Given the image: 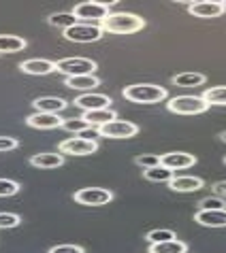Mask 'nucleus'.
Here are the masks:
<instances>
[{
    "label": "nucleus",
    "instance_id": "f257e3e1",
    "mask_svg": "<svg viewBox=\"0 0 226 253\" xmlns=\"http://www.w3.org/2000/svg\"><path fill=\"white\" fill-rule=\"evenodd\" d=\"M101 28L109 34H135L145 28V19L135 13H109L101 22Z\"/></svg>",
    "mask_w": 226,
    "mask_h": 253
},
{
    "label": "nucleus",
    "instance_id": "f704fd0d",
    "mask_svg": "<svg viewBox=\"0 0 226 253\" xmlns=\"http://www.w3.org/2000/svg\"><path fill=\"white\" fill-rule=\"evenodd\" d=\"M211 192H214V196H220V198L226 200V181H220V183H214V187H211Z\"/></svg>",
    "mask_w": 226,
    "mask_h": 253
},
{
    "label": "nucleus",
    "instance_id": "412c9836",
    "mask_svg": "<svg viewBox=\"0 0 226 253\" xmlns=\"http://www.w3.org/2000/svg\"><path fill=\"white\" fill-rule=\"evenodd\" d=\"M26 39L15 34H0V53H15L26 49Z\"/></svg>",
    "mask_w": 226,
    "mask_h": 253
},
{
    "label": "nucleus",
    "instance_id": "f8f14e48",
    "mask_svg": "<svg viewBox=\"0 0 226 253\" xmlns=\"http://www.w3.org/2000/svg\"><path fill=\"white\" fill-rule=\"evenodd\" d=\"M188 13H190V15H194V17L211 19V17L224 15V13H226V6H224V4H216V2H209V0H196V2L190 4Z\"/></svg>",
    "mask_w": 226,
    "mask_h": 253
},
{
    "label": "nucleus",
    "instance_id": "4c0bfd02",
    "mask_svg": "<svg viewBox=\"0 0 226 253\" xmlns=\"http://www.w3.org/2000/svg\"><path fill=\"white\" fill-rule=\"evenodd\" d=\"M209 2H216V4H224L226 0H209Z\"/></svg>",
    "mask_w": 226,
    "mask_h": 253
},
{
    "label": "nucleus",
    "instance_id": "9b49d317",
    "mask_svg": "<svg viewBox=\"0 0 226 253\" xmlns=\"http://www.w3.org/2000/svg\"><path fill=\"white\" fill-rule=\"evenodd\" d=\"M19 70L26 75H32V77H45V75H52L56 70V62L45 60V58H30V60H24L22 64H19Z\"/></svg>",
    "mask_w": 226,
    "mask_h": 253
},
{
    "label": "nucleus",
    "instance_id": "58836bf2",
    "mask_svg": "<svg viewBox=\"0 0 226 253\" xmlns=\"http://www.w3.org/2000/svg\"><path fill=\"white\" fill-rule=\"evenodd\" d=\"M220 140H222V143H226V132H222V134H220Z\"/></svg>",
    "mask_w": 226,
    "mask_h": 253
},
{
    "label": "nucleus",
    "instance_id": "c9c22d12",
    "mask_svg": "<svg viewBox=\"0 0 226 253\" xmlns=\"http://www.w3.org/2000/svg\"><path fill=\"white\" fill-rule=\"evenodd\" d=\"M88 2H94V4H98V6H105V9H109V6L117 4L119 0H88Z\"/></svg>",
    "mask_w": 226,
    "mask_h": 253
},
{
    "label": "nucleus",
    "instance_id": "2f4dec72",
    "mask_svg": "<svg viewBox=\"0 0 226 253\" xmlns=\"http://www.w3.org/2000/svg\"><path fill=\"white\" fill-rule=\"evenodd\" d=\"M88 128H92V126L83 117L64 119V122H62V130H68V132H83V130H88Z\"/></svg>",
    "mask_w": 226,
    "mask_h": 253
},
{
    "label": "nucleus",
    "instance_id": "6ab92c4d",
    "mask_svg": "<svg viewBox=\"0 0 226 253\" xmlns=\"http://www.w3.org/2000/svg\"><path fill=\"white\" fill-rule=\"evenodd\" d=\"M64 83H66V87H70V89H81V92H88V89H96L98 85H101V77H96V75L66 77Z\"/></svg>",
    "mask_w": 226,
    "mask_h": 253
},
{
    "label": "nucleus",
    "instance_id": "4468645a",
    "mask_svg": "<svg viewBox=\"0 0 226 253\" xmlns=\"http://www.w3.org/2000/svg\"><path fill=\"white\" fill-rule=\"evenodd\" d=\"M205 181L201 177H192V174H179V177H173L169 181V189L179 194H190V192H199L203 189Z\"/></svg>",
    "mask_w": 226,
    "mask_h": 253
},
{
    "label": "nucleus",
    "instance_id": "dca6fc26",
    "mask_svg": "<svg viewBox=\"0 0 226 253\" xmlns=\"http://www.w3.org/2000/svg\"><path fill=\"white\" fill-rule=\"evenodd\" d=\"M194 221L203 228H226V209L199 211V213H194Z\"/></svg>",
    "mask_w": 226,
    "mask_h": 253
},
{
    "label": "nucleus",
    "instance_id": "a211bd4d",
    "mask_svg": "<svg viewBox=\"0 0 226 253\" xmlns=\"http://www.w3.org/2000/svg\"><path fill=\"white\" fill-rule=\"evenodd\" d=\"M30 164L34 168H43V170H52V168L64 166V156L62 153H37L30 158Z\"/></svg>",
    "mask_w": 226,
    "mask_h": 253
},
{
    "label": "nucleus",
    "instance_id": "bb28decb",
    "mask_svg": "<svg viewBox=\"0 0 226 253\" xmlns=\"http://www.w3.org/2000/svg\"><path fill=\"white\" fill-rule=\"evenodd\" d=\"M173 238H177L175 236V232L173 230H167V228H156V230H150L145 234V241L150 243V245H158V243H165V241H173Z\"/></svg>",
    "mask_w": 226,
    "mask_h": 253
},
{
    "label": "nucleus",
    "instance_id": "39448f33",
    "mask_svg": "<svg viewBox=\"0 0 226 253\" xmlns=\"http://www.w3.org/2000/svg\"><path fill=\"white\" fill-rule=\"evenodd\" d=\"M98 64L90 58H64V60H58L56 62V70L62 73L64 77H83V75H94L96 73Z\"/></svg>",
    "mask_w": 226,
    "mask_h": 253
},
{
    "label": "nucleus",
    "instance_id": "423d86ee",
    "mask_svg": "<svg viewBox=\"0 0 226 253\" xmlns=\"http://www.w3.org/2000/svg\"><path fill=\"white\" fill-rule=\"evenodd\" d=\"M58 149L62 156H92L98 151V143L94 138H83V136H73L60 140Z\"/></svg>",
    "mask_w": 226,
    "mask_h": 253
},
{
    "label": "nucleus",
    "instance_id": "9d476101",
    "mask_svg": "<svg viewBox=\"0 0 226 253\" xmlns=\"http://www.w3.org/2000/svg\"><path fill=\"white\" fill-rule=\"evenodd\" d=\"M62 119L58 113H34L26 117V126H30L34 130H56L62 128Z\"/></svg>",
    "mask_w": 226,
    "mask_h": 253
},
{
    "label": "nucleus",
    "instance_id": "f03ea898",
    "mask_svg": "<svg viewBox=\"0 0 226 253\" xmlns=\"http://www.w3.org/2000/svg\"><path fill=\"white\" fill-rule=\"evenodd\" d=\"M167 89L162 85H154V83H135V85H126L122 89V96L130 102L137 104H156L167 98Z\"/></svg>",
    "mask_w": 226,
    "mask_h": 253
},
{
    "label": "nucleus",
    "instance_id": "1a4fd4ad",
    "mask_svg": "<svg viewBox=\"0 0 226 253\" xmlns=\"http://www.w3.org/2000/svg\"><path fill=\"white\" fill-rule=\"evenodd\" d=\"M73 13H75V17L79 19V22H103L105 17L109 15V9H105V6H98V4H94V2H79L73 9Z\"/></svg>",
    "mask_w": 226,
    "mask_h": 253
},
{
    "label": "nucleus",
    "instance_id": "c85d7f7f",
    "mask_svg": "<svg viewBox=\"0 0 226 253\" xmlns=\"http://www.w3.org/2000/svg\"><path fill=\"white\" fill-rule=\"evenodd\" d=\"M22 185L13 179H0V198H11V196L19 194Z\"/></svg>",
    "mask_w": 226,
    "mask_h": 253
},
{
    "label": "nucleus",
    "instance_id": "6e6552de",
    "mask_svg": "<svg viewBox=\"0 0 226 253\" xmlns=\"http://www.w3.org/2000/svg\"><path fill=\"white\" fill-rule=\"evenodd\" d=\"M96 132L103 138H132L139 134V126L132 122H126V119H113V122L98 126Z\"/></svg>",
    "mask_w": 226,
    "mask_h": 253
},
{
    "label": "nucleus",
    "instance_id": "aec40b11",
    "mask_svg": "<svg viewBox=\"0 0 226 253\" xmlns=\"http://www.w3.org/2000/svg\"><path fill=\"white\" fill-rule=\"evenodd\" d=\"M83 119L92 126V128H98V126H105L113 122V119H117V113L113 109H101V111H86L83 113Z\"/></svg>",
    "mask_w": 226,
    "mask_h": 253
},
{
    "label": "nucleus",
    "instance_id": "b1692460",
    "mask_svg": "<svg viewBox=\"0 0 226 253\" xmlns=\"http://www.w3.org/2000/svg\"><path fill=\"white\" fill-rule=\"evenodd\" d=\"M188 245L179 241V238H173V241H165L158 245H150V253H186Z\"/></svg>",
    "mask_w": 226,
    "mask_h": 253
},
{
    "label": "nucleus",
    "instance_id": "c756f323",
    "mask_svg": "<svg viewBox=\"0 0 226 253\" xmlns=\"http://www.w3.org/2000/svg\"><path fill=\"white\" fill-rule=\"evenodd\" d=\"M226 209V200L220 196H211V198H203L199 202V211H220Z\"/></svg>",
    "mask_w": 226,
    "mask_h": 253
},
{
    "label": "nucleus",
    "instance_id": "7ed1b4c3",
    "mask_svg": "<svg viewBox=\"0 0 226 253\" xmlns=\"http://www.w3.org/2000/svg\"><path fill=\"white\" fill-rule=\"evenodd\" d=\"M167 111L175 115H201L209 111V102L203 96H177L167 102Z\"/></svg>",
    "mask_w": 226,
    "mask_h": 253
},
{
    "label": "nucleus",
    "instance_id": "e433bc0d",
    "mask_svg": "<svg viewBox=\"0 0 226 253\" xmlns=\"http://www.w3.org/2000/svg\"><path fill=\"white\" fill-rule=\"evenodd\" d=\"M173 2H179V4H192L196 0H173Z\"/></svg>",
    "mask_w": 226,
    "mask_h": 253
},
{
    "label": "nucleus",
    "instance_id": "4be33fe9",
    "mask_svg": "<svg viewBox=\"0 0 226 253\" xmlns=\"http://www.w3.org/2000/svg\"><path fill=\"white\" fill-rule=\"evenodd\" d=\"M175 177L171 168H167V166H154V168H145L143 170V179L147 181H152V183H169Z\"/></svg>",
    "mask_w": 226,
    "mask_h": 253
},
{
    "label": "nucleus",
    "instance_id": "393cba45",
    "mask_svg": "<svg viewBox=\"0 0 226 253\" xmlns=\"http://www.w3.org/2000/svg\"><path fill=\"white\" fill-rule=\"evenodd\" d=\"M203 98L209 102V107H226V85L209 87L203 94Z\"/></svg>",
    "mask_w": 226,
    "mask_h": 253
},
{
    "label": "nucleus",
    "instance_id": "7c9ffc66",
    "mask_svg": "<svg viewBox=\"0 0 226 253\" xmlns=\"http://www.w3.org/2000/svg\"><path fill=\"white\" fill-rule=\"evenodd\" d=\"M135 164L141 166V168L145 170V168L160 166V164H162V158H160V156H154V153H141V156L135 158Z\"/></svg>",
    "mask_w": 226,
    "mask_h": 253
},
{
    "label": "nucleus",
    "instance_id": "20e7f679",
    "mask_svg": "<svg viewBox=\"0 0 226 253\" xmlns=\"http://www.w3.org/2000/svg\"><path fill=\"white\" fill-rule=\"evenodd\" d=\"M103 28L90 22H77L75 26H68L62 30V37L70 43H96L103 39Z\"/></svg>",
    "mask_w": 226,
    "mask_h": 253
},
{
    "label": "nucleus",
    "instance_id": "473e14b6",
    "mask_svg": "<svg viewBox=\"0 0 226 253\" xmlns=\"http://www.w3.org/2000/svg\"><path fill=\"white\" fill-rule=\"evenodd\" d=\"M47 253H86L81 245H54Z\"/></svg>",
    "mask_w": 226,
    "mask_h": 253
},
{
    "label": "nucleus",
    "instance_id": "ea45409f",
    "mask_svg": "<svg viewBox=\"0 0 226 253\" xmlns=\"http://www.w3.org/2000/svg\"><path fill=\"white\" fill-rule=\"evenodd\" d=\"M224 164H226V156H224Z\"/></svg>",
    "mask_w": 226,
    "mask_h": 253
},
{
    "label": "nucleus",
    "instance_id": "a19ab883",
    "mask_svg": "<svg viewBox=\"0 0 226 253\" xmlns=\"http://www.w3.org/2000/svg\"><path fill=\"white\" fill-rule=\"evenodd\" d=\"M224 6H226V2H224Z\"/></svg>",
    "mask_w": 226,
    "mask_h": 253
},
{
    "label": "nucleus",
    "instance_id": "ddd939ff",
    "mask_svg": "<svg viewBox=\"0 0 226 253\" xmlns=\"http://www.w3.org/2000/svg\"><path fill=\"white\" fill-rule=\"evenodd\" d=\"M75 107L83 111H101L111 109V98L107 94H83L75 98Z\"/></svg>",
    "mask_w": 226,
    "mask_h": 253
},
{
    "label": "nucleus",
    "instance_id": "a878e982",
    "mask_svg": "<svg viewBox=\"0 0 226 253\" xmlns=\"http://www.w3.org/2000/svg\"><path fill=\"white\" fill-rule=\"evenodd\" d=\"M47 22H49V26H58V28H68V26H75L79 19L75 17V13L70 11V13H54V15H49L47 17Z\"/></svg>",
    "mask_w": 226,
    "mask_h": 253
},
{
    "label": "nucleus",
    "instance_id": "72a5a7b5",
    "mask_svg": "<svg viewBox=\"0 0 226 253\" xmlns=\"http://www.w3.org/2000/svg\"><path fill=\"white\" fill-rule=\"evenodd\" d=\"M19 147V140L13 138V136H0V153L4 151H13Z\"/></svg>",
    "mask_w": 226,
    "mask_h": 253
},
{
    "label": "nucleus",
    "instance_id": "5701e85b",
    "mask_svg": "<svg viewBox=\"0 0 226 253\" xmlns=\"http://www.w3.org/2000/svg\"><path fill=\"white\" fill-rule=\"evenodd\" d=\"M207 81V77L203 73H179L173 77V85L177 87H199Z\"/></svg>",
    "mask_w": 226,
    "mask_h": 253
},
{
    "label": "nucleus",
    "instance_id": "f3484780",
    "mask_svg": "<svg viewBox=\"0 0 226 253\" xmlns=\"http://www.w3.org/2000/svg\"><path fill=\"white\" fill-rule=\"evenodd\" d=\"M32 109L37 113H60L66 109V100L64 98H56V96H45V98H37L32 102Z\"/></svg>",
    "mask_w": 226,
    "mask_h": 253
},
{
    "label": "nucleus",
    "instance_id": "2eb2a0df",
    "mask_svg": "<svg viewBox=\"0 0 226 253\" xmlns=\"http://www.w3.org/2000/svg\"><path fill=\"white\" fill-rule=\"evenodd\" d=\"M162 158V166L171 168V170H183V168H192L196 164V158L192 153H183V151H171V153H165Z\"/></svg>",
    "mask_w": 226,
    "mask_h": 253
},
{
    "label": "nucleus",
    "instance_id": "cd10ccee",
    "mask_svg": "<svg viewBox=\"0 0 226 253\" xmlns=\"http://www.w3.org/2000/svg\"><path fill=\"white\" fill-rule=\"evenodd\" d=\"M22 223V217L17 213H9V211H0V230H11Z\"/></svg>",
    "mask_w": 226,
    "mask_h": 253
},
{
    "label": "nucleus",
    "instance_id": "0eeeda50",
    "mask_svg": "<svg viewBox=\"0 0 226 253\" xmlns=\"http://www.w3.org/2000/svg\"><path fill=\"white\" fill-rule=\"evenodd\" d=\"M73 198L77 205H83V207H103L113 200V192L105 187H83V189H77Z\"/></svg>",
    "mask_w": 226,
    "mask_h": 253
}]
</instances>
